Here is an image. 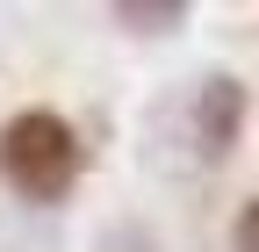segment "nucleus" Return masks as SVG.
<instances>
[{
	"mask_svg": "<svg viewBox=\"0 0 259 252\" xmlns=\"http://www.w3.org/2000/svg\"><path fill=\"white\" fill-rule=\"evenodd\" d=\"M231 252H259V195L238 202V216H231Z\"/></svg>",
	"mask_w": 259,
	"mask_h": 252,
	"instance_id": "nucleus-5",
	"label": "nucleus"
},
{
	"mask_svg": "<svg viewBox=\"0 0 259 252\" xmlns=\"http://www.w3.org/2000/svg\"><path fill=\"white\" fill-rule=\"evenodd\" d=\"M94 252H166V238H158L144 216H115V224L94 231Z\"/></svg>",
	"mask_w": 259,
	"mask_h": 252,
	"instance_id": "nucleus-4",
	"label": "nucleus"
},
{
	"mask_svg": "<svg viewBox=\"0 0 259 252\" xmlns=\"http://www.w3.org/2000/svg\"><path fill=\"white\" fill-rule=\"evenodd\" d=\"M87 173V137L65 108L29 101L0 122V187L29 209H58Z\"/></svg>",
	"mask_w": 259,
	"mask_h": 252,
	"instance_id": "nucleus-2",
	"label": "nucleus"
},
{
	"mask_svg": "<svg viewBox=\"0 0 259 252\" xmlns=\"http://www.w3.org/2000/svg\"><path fill=\"white\" fill-rule=\"evenodd\" d=\"M108 22L130 36H173V29H187V0H115Z\"/></svg>",
	"mask_w": 259,
	"mask_h": 252,
	"instance_id": "nucleus-3",
	"label": "nucleus"
},
{
	"mask_svg": "<svg viewBox=\"0 0 259 252\" xmlns=\"http://www.w3.org/2000/svg\"><path fill=\"white\" fill-rule=\"evenodd\" d=\"M245 108H252L245 79L223 72V65L194 72V79H173L144 108V159L166 166V173H216L245 137Z\"/></svg>",
	"mask_w": 259,
	"mask_h": 252,
	"instance_id": "nucleus-1",
	"label": "nucleus"
}]
</instances>
